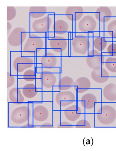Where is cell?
Listing matches in <instances>:
<instances>
[{"instance_id":"cell-1","label":"cell","mask_w":116,"mask_h":151,"mask_svg":"<svg viewBox=\"0 0 116 151\" xmlns=\"http://www.w3.org/2000/svg\"><path fill=\"white\" fill-rule=\"evenodd\" d=\"M93 33H71L70 57H86L93 47Z\"/></svg>"},{"instance_id":"cell-2","label":"cell","mask_w":116,"mask_h":151,"mask_svg":"<svg viewBox=\"0 0 116 151\" xmlns=\"http://www.w3.org/2000/svg\"><path fill=\"white\" fill-rule=\"evenodd\" d=\"M46 34L30 32L22 46V56L36 57L44 54L46 51Z\"/></svg>"},{"instance_id":"cell-3","label":"cell","mask_w":116,"mask_h":151,"mask_svg":"<svg viewBox=\"0 0 116 151\" xmlns=\"http://www.w3.org/2000/svg\"><path fill=\"white\" fill-rule=\"evenodd\" d=\"M29 103H7V128H21L28 123Z\"/></svg>"},{"instance_id":"cell-4","label":"cell","mask_w":116,"mask_h":151,"mask_svg":"<svg viewBox=\"0 0 116 151\" xmlns=\"http://www.w3.org/2000/svg\"><path fill=\"white\" fill-rule=\"evenodd\" d=\"M71 33L65 35H55L49 32L47 34L46 49L61 57H70Z\"/></svg>"},{"instance_id":"cell-5","label":"cell","mask_w":116,"mask_h":151,"mask_svg":"<svg viewBox=\"0 0 116 151\" xmlns=\"http://www.w3.org/2000/svg\"><path fill=\"white\" fill-rule=\"evenodd\" d=\"M10 71L15 76H21L27 70L36 68V57L22 56L21 51L10 52Z\"/></svg>"},{"instance_id":"cell-6","label":"cell","mask_w":116,"mask_h":151,"mask_svg":"<svg viewBox=\"0 0 116 151\" xmlns=\"http://www.w3.org/2000/svg\"><path fill=\"white\" fill-rule=\"evenodd\" d=\"M60 73H55L43 68L36 67L35 85L42 92H53V88L58 85Z\"/></svg>"},{"instance_id":"cell-7","label":"cell","mask_w":116,"mask_h":151,"mask_svg":"<svg viewBox=\"0 0 116 151\" xmlns=\"http://www.w3.org/2000/svg\"><path fill=\"white\" fill-rule=\"evenodd\" d=\"M53 101H40L33 103V123L38 127L48 122L53 123Z\"/></svg>"},{"instance_id":"cell-8","label":"cell","mask_w":116,"mask_h":151,"mask_svg":"<svg viewBox=\"0 0 116 151\" xmlns=\"http://www.w3.org/2000/svg\"><path fill=\"white\" fill-rule=\"evenodd\" d=\"M100 30L99 22L95 19L93 12H85L81 18L73 23V32L93 33Z\"/></svg>"},{"instance_id":"cell-9","label":"cell","mask_w":116,"mask_h":151,"mask_svg":"<svg viewBox=\"0 0 116 151\" xmlns=\"http://www.w3.org/2000/svg\"><path fill=\"white\" fill-rule=\"evenodd\" d=\"M62 57L46 49L41 56L36 57V67L41 68L58 73L61 72Z\"/></svg>"},{"instance_id":"cell-10","label":"cell","mask_w":116,"mask_h":151,"mask_svg":"<svg viewBox=\"0 0 116 151\" xmlns=\"http://www.w3.org/2000/svg\"><path fill=\"white\" fill-rule=\"evenodd\" d=\"M77 95L73 88L64 91H53V111L63 110L68 106L77 103Z\"/></svg>"},{"instance_id":"cell-11","label":"cell","mask_w":116,"mask_h":151,"mask_svg":"<svg viewBox=\"0 0 116 151\" xmlns=\"http://www.w3.org/2000/svg\"><path fill=\"white\" fill-rule=\"evenodd\" d=\"M30 32H27L25 29L22 27H15L7 35V47L10 52H19L21 50L22 45L27 38Z\"/></svg>"},{"instance_id":"cell-12","label":"cell","mask_w":116,"mask_h":151,"mask_svg":"<svg viewBox=\"0 0 116 151\" xmlns=\"http://www.w3.org/2000/svg\"><path fill=\"white\" fill-rule=\"evenodd\" d=\"M18 87L21 88L26 103L42 101V90L37 88L35 83H27L18 78Z\"/></svg>"},{"instance_id":"cell-13","label":"cell","mask_w":116,"mask_h":151,"mask_svg":"<svg viewBox=\"0 0 116 151\" xmlns=\"http://www.w3.org/2000/svg\"><path fill=\"white\" fill-rule=\"evenodd\" d=\"M95 116L102 125H110L116 121V108L110 104H102L97 110Z\"/></svg>"},{"instance_id":"cell-14","label":"cell","mask_w":116,"mask_h":151,"mask_svg":"<svg viewBox=\"0 0 116 151\" xmlns=\"http://www.w3.org/2000/svg\"><path fill=\"white\" fill-rule=\"evenodd\" d=\"M54 13H48L41 18L33 20L30 25V32L48 34L50 32L55 18Z\"/></svg>"},{"instance_id":"cell-15","label":"cell","mask_w":116,"mask_h":151,"mask_svg":"<svg viewBox=\"0 0 116 151\" xmlns=\"http://www.w3.org/2000/svg\"><path fill=\"white\" fill-rule=\"evenodd\" d=\"M73 23L64 15H55L54 22L50 32L55 35H65L73 32Z\"/></svg>"},{"instance_id":"cell-16","label":"cell","mask_w":116,"mask_h":151,"mask_svg":"<svg viewBox=\"0 0 116 151\" xmlns=\"http://www.w3.org/2000/svg\"><path fill=\"white\" fill-rule=\"evenodd\" d=\"M106 57L103 53L92 48L86 57L87 65L92 70H98L104 67Z\"/></svg>"},{"instance_id":"cell-17","label":"cell","mask_w":116,"mask_h":151,"mask_svg":"<svg viewBox=\"0 0 116 151\" xmlns=\"http://www.w3.org/2000/svg\"><path fill=\"white\" fill-rule=\"evenodd\" d=\"M60 112L61 121L68 122L73 125V123L79 119L82 114L81 108L77 103L68 106Z\"/></svg>"},{"instance_id":"cell-18","label":"cell","mask_w":116,"mask_h":151,"mask_svg":"<svg viewBox=\"0 0 116 151\" xmlns=\"http://www.w3.org/2000/svg\"><path fill=\"white\" fill-rule=\"evenodd\" d=\"M95 19L99 22L100 31H103L104 24L108 23L113 17V12L111 7L100 6L94 12Z\"/></svg>"},{"instance_id":"cell-19","label":"cell","mask_w":116,"mask_h":151,"mask_svg":"<svg viewBox=\"0 0 116 151\" xmlns=\"http://www.w3.org/2000/svg\"><path fill=\"white\" fill-rule=\"evenodd\" d=\"M85 12L83 6H68L65 11V16L69 21L73 23L79 20Z\"/></svg>"},{"instance_id":"cell-20","label":"cell","mask_w":116,"mask_h":151,"mask_svg":"<svg viewBox=\"0 0 116 151\" xmlns=\"http://www.w3.org/2000/svg\"><path fill=\"white\" fill-rule=\"evenodd\" d=\"M109 42L107 39L104 37L103 31L93 33V47L99 52H104Z\"/></svg>"},{"instance_id":"cell-21","label":"cell","mask_w":116,"mask_h":151,"mask_svg":"<svg viewBox=\"0 0 116 151\" xmlns=\"http://www.w3.org/2000/svg\"><path fill=\"white\" fill-rule=\"evenodd\" d=\"M75 81L70 76L60 73V78L58 85L53 88V91H64L70 90L73 88Z\"/></svg>"},{"instance_id":"cell-22","label":"cell","mask_w":116,"mask_h":151,"mask_svg":"<svg viewBox=\"0 0 116 151\" xmlns=\"http://www.w3.org/2000/svg\"><path fill=\"white\" fill-rule=\"evenodd\" d=\"M91 86L90 80L85 76H81L75 81L73 88L77 94H80L88 91Z\"/></svg>"},{"instance_id":"cell-23","label":"cell","mask_w":116,"mask_h":151,"mask_svg":"<svg viewBox=\"0 0 116 151\" xmlns=\"http://www.w3.org/2000/svg\"><path fill=\"white\" fill-rule=\"evenodd\" d=\"M7 103H26L22 94L21 88L15 86L7 91Z\"/></svg>"},{"instance_id":"cell-24","label":"cell","mask_w":116,"mask_h":151,"mask_svg":"<svg viewBox=\"0 0 116 151\" xmlns=\"http://www.w3.org/2000/svg\"><path fill=\"white\" fill-rule=\"evenodd\" d=\"M82 107L86 110H91L96 106L98 101L95 95L92 93H88L84 94L79 101Z\"/></svg>"},{"instance_id":"cell-25","label":"cell","mask_w":116,"mask_h":151,"mask_svg":"<svg viewBox=\"0 0 116 151\" xmlns=\"http://www.w3.org/2000/svg\"><path fill=\"white\" fill-rule=\"evenodd\" d=\"M103 32L104 37L109 41H116V17L104 24Z\"/></svg>"},{"instance_id":"cell-26","label":"cell","mask_w":116,"mask_h":151,"mask_svg":"<svg viewBox=\"0 0 116 151\" xmlns=\"http://www.w3.org/2000/svg\"><path fill=\"white\" fill-rule=\"evenodd\" d=\"M91 77L93 81L99 84L105 83L110 78V74L104 67L98 70H92Z\"/></svg>"},{"instance_id":"cell-27","label":"cell","mask_w":116,"mask_h":151,"mask_svg":"<svg viewBox=\"0 0 116 151\" xmlns=\"http://www.w3.org/2000/svg\"><path fill=\"white\" fill-rule=\"evenodd\" d=\"M102 96L107 101L110 103L116 101V84L111 83L107 84L102 89Z\"/></svg>"},{"instance_id":"cell-28","label":"cell","mask_w":116,"mask_h":151,"mask_svg":"<svg viewBox=\"0 0 116 151\" xmlns=\"http://www.w3.org/2000/svg\"><path fill=\"white\" fill-rule=\"evenodd\" d=\"M28 12L31 19L33 20L41 18L48 13L45 6H32L29 9Z\"/></svg>"},{"instance_id":"cell-29","label":"cell","mask_w":116,"mask_h":151,"mask_svg":"<svg viewBox=\"0 0 116 151\" xmlns=\"http://www.w3.org/2000/svg\"><path fill=\"white\" fill-rule=\"evenodd\" d=\"M53 123L55 128H75V126L69 122L61 121L60 111H53Z\"/></svg>"},{"instance_id":"cell-30","label":"cell","mask_w":116,"mask_h":151,"mask_svg":"<svg viewBox=\"0 0 116 151\" xmlns=\"http://www.w3.org/2000/svg\"><path fill=\"white\" fill-rule=\"evenodd\" d=\"M8 57L7 68V91L13 87L18 86V80L17 76L13 75L11 73L10 58L9 57Z\"/></svg>"},{"instance_id":"cell-31","label":"cell","mask_w":116,"mask_h":151,"mask_svg":"<svg viewBox=\"0 0 116 151\" xmlns=\"http://www.w3.org/2000/svg\"><path fill=\"white\" fill-rule=\"evenodd\" d=\"M27 83H35L36 78V68L29 69L24 71L21 76H18Z\"/></svg>"},{"instance_id":"cell-32","label":"cell","mask_w":116,"mask_h":151,"mask_svg":"<svg viewBox=\"0 0 116 151\" xmlns=\"http://www.w3.org/2000/svg\"><path fill=\"white\" fill-rule=\"evenodd\" d=\"M104 67L108 72L116 74V57H106Z\"/></svg>"},{"instance_id":"cell-33","label":"cell","mask_w":116,"mask_h":151,"mask_svg":"<svg viewBox=\"0 0 116 151\" xmlns=\"http://www.w3.org/2000/svg\"><path fill=\"white\" fill-rule=\"evenodd\" d=\"M103 53L106 57H116V41L109 42Z\"/></svg>"},{"instance_id":"cell-34","label":"cell","mask_w":116,"mask_h":151,"mask_svg":"<svg viewBox=\"0 0 116 151\" xmlns=\"http://www.w3.org/2000/svg\"><path fill=\"white\" fill-rule=\"evenodd\" d=\"M7 22H10L13 20L16 17L17 15V10L16 8L13 6H7Z\"/></svg>"},{"instance_id":"cell-35","label":"cell","mask_w":116,"mask_h":151,"mask_svg":"<svg viewBox=\"0 0 116 151\" xmlns=\"http://www.w3.org/2000/svg\"><path fill=\"white\" fill-rule=\"evenodd\" d=\"M75 128H91V126L90 122L85 119H80L77 121L75 125Z\"/></svg>"},{"instance_id":"cell-36","label":"cell","mask_w":116,"mask_h":151,"mask_svg":"<svg viewBox=\"0 0 116 151\" xmlns=\"http://www.w3.org/2000/svg\"><path fill=\"white\" fill-rule=\"evenodd\" d=\"M53 92H42V101H53Z\"/></svg>"},{"instance_id":"cell-37","label":"cell","mask_w":116,"mask_h":151,"mask_svg":"<svg viewBox=\"0 0 116 151\" xmlns=\"http://www.w3.org/2000/svg\"><path fill=\"white\" fill-rule=\"evenodd\" d=\"M38 128H55V127L53 123L48 122V123H45L42 124L41 125L38 127Z\"/></svg>"},{"instance_id":"cell-38","label":"cell","mask_w":116,"mask_h":151,"mask_svg":"<svg viewBox=\"0 0 116 151\" xmlns=\"http://www.w3.org/2000/svg\"><path fill=\"white\" fill-rule=\"evenodd\" d=\"M21 128H37V127L34 125L33 123H28L24 124Z\"/></svg>"},{"instance_id":"cell-39","label":"cell","mask_w":116,"mask_h":151,"mask_svg":"<svg viewBox=\"0 0 116 151\" xmlns=\"http://www.w3.org/2000/svg\"><path fill=\"white\" fill-rule=\"evenodd\" d=\"M12 28V24L10 22H7V35L9 34L11 32V30Z\"/></svg>"},{"instance_id":"cell-40","label":"cell","mask_w":116,"mask_h":151,"mask_svg":"<svg viewBox=\"0 0 116 151\" xmlns=\"http://www.w3.org/2000/svg\"><path fill=\"white\" fill-rule=\"evenodd\" d=\"M113 12V17H116V6L111 7Z\"/></svg>"}]
</instances>
